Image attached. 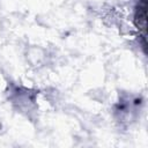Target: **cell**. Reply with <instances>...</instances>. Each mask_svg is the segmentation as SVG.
I'll list each match as a JSON object with an SVG mask.
<instances>
[{"instance_id": "1", "label": "cell", "mask_w": 148, "mask_h": 148, "mask_svg": "<svg viewBox=\"0 0 148 148\" xmlns=\"http://www.w3.org/2000/svg\"><path fill=\"white\" fill-rule=\"evenodd\" d=\"M134 23L139 31L142 34L143 43L146 40V27H147V0H139L135 7Z\"/></svg>"}]
</instances>
